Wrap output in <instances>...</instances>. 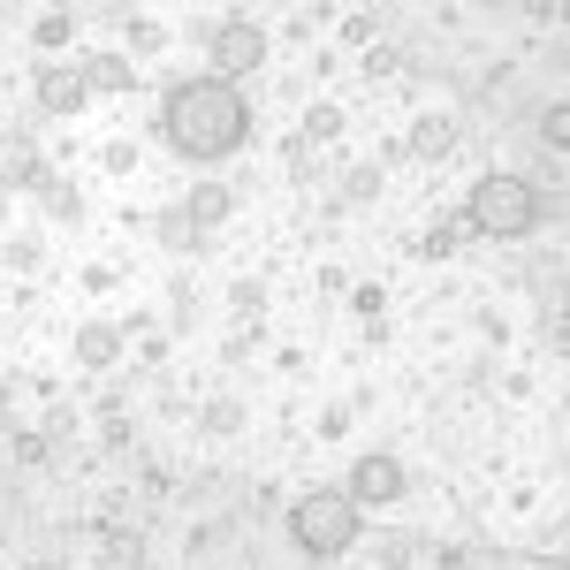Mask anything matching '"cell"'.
I'll return each instance as SVG.
<instances>
[{
    "label": "cell",
    "instance_id": "1",
    "mask_svg": "<svg viewBox=\"0 0 570 570\" xmlns=\"http://www.w3.org/2000/svg\"><path fill=\"white\" fill-rule=\"evenodd\" d=\"M160 130H168V145H176L183 160H228L252 137V107H244V91L220 85V77H190V85L168 91Z\"/></svg>",
    "mask_w": 570,
    "mask_h": 570
},
{
    "label": "cell",
    "instance_id": "2",
    "mask_svg": "<svg viewBox=\"0 0 570 570\" xmlns=\"http://www.w3.org/2000/svg\"><path fill=\"white\" fill-rule=\"evenodd\" d=\"M540 183L532 176H480L472 183V198H464V220H472V236H502V244H518V236H532L540 228Z\"/></svg>",
    "mask_w": 570,
    "mask_h": 570
},
{
    "label": "cell",
    "instance_id": "3",
    "mask_svg": "<svg viewBox=\"0 0 570 570\" xmlns=\"http://www.w3.org/2000/svg\"><path fill=\"white\" fill-rule=\"evenodd\" d=\"M357 525H365V510L351 502V487H343V494H335V487L297 494V510H289V540H297L305 556H343V548H357Z\"/></svg>",
    "mask_w": 570,
    "mask_h": 570
},
{
    "label": "cell",
    "instance_id": "4",
    "mask_svg": "<svg viewBox=\"0 0 570 570\" xmlns=\"http://www.w3.org/2000/svg\"><path fill=\"white\" fill-rule=\"evenodd\" d=\"M259 61H266V23H244V16H236V23H220V31H214V77H220V85L252 77Z\"/></svg>",
    "mask_w": 570,
    "mask_h": 570
},
{
    "label": "cell",
    "instance_id": "5",
    "mask_svg": "<svg viewBox=\"0 0 570 570\" xmlns=\"http://www.w3.org/2000/svg\"><path fill=\"white\" fill-rule=\"evenodd\" d=\"M395 494H403V464L381 456V449H365L357 472H351V502H357V510H389Z\"/></svg>",
    "mask_w": 570,
    "mask_h": 570
},
{
    "label": "cell",
    "instance_id": "6",
    "mask_svg": "<svg viewBox=\"0 0 570 570\" xmlns=\"http://www.w3.org/2000/svg\"><path fill=\"white\" fill-rule=\"evenodd\" d=\"M85 91H91L85 69H39V107H46V115H77Z\"/></svg>",
    "mask_w": 570,
    "mask_h": 570
},
{
    "label": "cell",
    "instance_id": "7",
    "mask_svg": "<svg viewBox=\"0 0 570 570\" xmlns=\"http://www.w3.org/2000/svg\"><path fill=\"white\" fill-rule=\"evenodd\" d=\"M411 153H419V160H449V153H456V122H449V115H426V122L411 130Z\"/></svg>",
    "mask_w": 570,
    "mask_h": 570
},
{
    "label": "cell",
    "instance_id": "8",
    "mask_svg": "<svg viewBox=\"0 0 570 570\" xmlns=\"http://www.w3.org/2000/svg\"><path fill=\"white\" fill-rule=\"evenodd\" d=\"M85 77H91L99 91H130V85H137V69L122 61V53H91V61H85Z\"/></svg>",
    "mask_w": 570,
    "mask_h": 570
},
{
    "label": "cell",
    "instance_id": "9",
    "mask_svg": "<svg viewBox=\"0 0 570 570\" xmlns=\"http://www.w3.org/2000/svg\"><path fill=\"white\" fill-rule=\"evenodd\" d=\"M39 176V153L23 137H0V183H31Z\"/></svg>",
    "mask_w": 570,
    "mask_h": 570
},
{
    "label": "cell",
    "instance_id": "10",
    "mask_svg": "<svg viewBox=\"0 0 570 570\" xmlns=\"http://www.w3.org/2000/svg\"><path fill=\"white\" fill-rule=\"evenodd\" d=\"M540 145H548L556 160H570V99H556V107H540Z\"/></svg>",
    "mask_w": 570,
    "mask_h": 570
},
{
    "label": "cell",
    "instance_id": "11",
    "mask_svg": "<svg viewBox=\"0 0 570 570\" xmlns=\"http://www.w3.org/2000/svg\"><path fill=\"white\" fill-rule=\"evenodd\" d=\"M77 357H85V365H115V357H122V335H115V327H85V335H77Z\"/></svg>",
    "mask_w": 570,
    "mask_h": 570
},
{
    "label": "cell",
    "instance_id": "12",
    "mask_svg": "<svg viewBox=\"0 0 570 570\" xmlns=\"http://www.w3.org/2000/svg\"><path fill=\"white\" fill-rule=\"evenodd\" d=\"M183 214L198 220V228H214V220L228 214V190H214V183H206V190H190V198H183Z\"/></svg>",
    "mask_w": 570,
    "mask_h": 570
},
{
    "label": "cell",
    "instance_id": "13",
    "mask_svg": "<svg viewBox=\"0 0 570 570\" xmlns=\"http://www.w3.org/2000/svg\"><path fill=\"white\" fill-rule=\"evenodd\" d=\"M343 137V107H312L305 115V145H335Z\"/></svg>",
    "mask_w": 570,
    "mask_h": 570
},
{
    "label": "cell",
    "instance_id": "14",
    "mask_svg": "<svg viewBox=\"0 0 570 570\" xmlns=\"http://www.w3.org/2000/svg\"><path fill=\"white\" fill-rule=\"evenodd\" d=\"M381 563H389V570H403V563H419V540H411V532H395L389 548H381Z\"/></svg>",
    "mask_w": 570,
    "mask_h": 570
},
{
    "label": "cell",
    "instance_id": "15",
    "mask_svg": "<svg viewBox=\"0 0 570 570\" xmlns=\"http://www.w3.org/2000/svg\"><path fill=\"white\" fill-rule=\"evenodd\" d=\"M69 31H77V16H61V8H53V16H39V46H61Z\"/></svg>",
    "mask_w": 570,
    "mask_h": 570
},
{
    "label": "cell",
    "instance_id": "16",
    "mask_svg": "<svg viewBox=\"0 0 570 570\" xmlns=\"http://www.w3.org/2000/svg\"><path fill=\"white\" fill-rule=\"evenodd\" d=\"M548 320H556V343H570V305H556Z\"/></svg>",
    "mask_w": 570,
    "mask_h": 570
},
{
    "label": "cell",
    "instance_id": "17",
    "mask_svg": "<svg viewBox=\"0 0 570 570\" xmlns=\"http://www.w3.org/2000/svg\"><path fill=\"white\" fill-rule=\"evenodd\" d=\"M563 563H570V548H563Z\"/></svg>",
    "mask_w": 570,
    "mask_h": 570
}]
</instances>
